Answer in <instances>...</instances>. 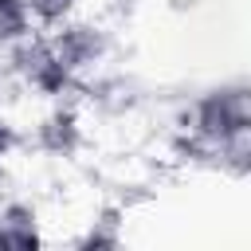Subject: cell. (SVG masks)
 Segmentation results:
<instances>
[{"label":"cell","instance_id":"cell-1","mask_svg":"<svg viewBox=\"0 0 251 251\" xmlns=\"http://www.w3.org/2000/svg\"><path fill=\"white\" fill-rule=\"evenodd\" d=\"M251 126V102H247V90L235 86V90H216L208 98H200L196 106V133L212 145H220L224 137L239 133Z\"/></svg>","mask_w":251,"mask_h":251},{"label":"cell","instance_id":"cell-2","mask_svg":"<svg viewBox=\"0 0 251 251\" xmlns=\"http://www.w3.org/2000/svg\"><path fill=\"white\" fill-rule=\"evenodd\" d=\"M16 67H20V75H24L35 90H43V94H59V90L71 82V71L55 59V51H51L47 39L24 35V39H20V51H16Z\"/></svg>","mask_w":251,"mask_h":251},{"label":"cell","instance_id":"cell-3","mask_svg":"<svg viewBox=\"0 0 251 251\" xmlns=\"http://www.w3.org/2000/svg\"><path fill=\"white\" fill-rule=\"evenodd\" d=\"M47 43H51L55 59H59L67 71H82V67L98 63L102 51H106V35H102L98 27H90V24H67V27L55 31Z\"/></svg>","mask_w":251,"mask_h":251},{"label":"cell","instance_id":"cell-4","mask_svg":"<svg viewBox=\"0 0 251 251\" xmlns=\"http://www.w3.org/2000/svg\"><path fill=\"white\" fill-rule=\"evenodd\" d=\"M0 231H4V247H39L35 212L24 208V204L4 208V216H0Z\"/></svg>","mask_w":251,"mask_h":251},{"label":"cell","instance_id":"cell-5","mask_svg":"<svg viewBox=\"0 0 251 251\" xmlns=\"http://www.w3.org/2000/svg\"><path fill=\"white\" fill-rule=\"evenodd\" d=\"M39 137H43V145H47L51 153H67V149H75V141H78L75 118H71V114H55V118H47L43 129H39Z\"/></svg>","mask_w":251,"mask_h":251},{"label":"cell","instance_id":"cell-6","mask_svg":"<svg viewBox=\"0 0 251 251\" xmlns=\"http://www.w3.org/2000/svg\"><path fill=\"white\" fill-rule=\"evenodd\" d=\"M24 35H31L27 0H0V39H24Z\"/></svg>","mask_w":251,"mask_h":251},{"label":"cell","instance_id":"cell-7","mask_svg":"<svg viewBox=\"0 0 251 251\" xmlns=\"http://www.w3.org/2000/svg\"><path fill=\"white\" fill-rule=\"evenodd\" d=\"M71 8H75V0H27L31 20H35V24H43V27L63 24V20L71 16Z\"/></svg>","mask_w":251,"mask_h":251},{"label":"cell","instance_id":"cell-8","mask_svg":"<svg viewBox=\"0 0 251 251\" xmlns=\"http://www.w3.org/2000/svg\"><path fill=\"white\" fill-rule=\"evenodd\" d=\"M0 247H4V231H0Z\"/></svg>","mask_w":251,"mask_h":251}]
</instances>
